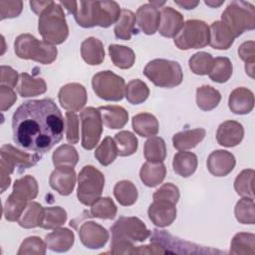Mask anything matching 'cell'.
<instances>
[{
    "label": "cell",
    "instance_id": "cell-1",
    "mask_svg": "<svg viewBox=\"0 0 255 255\" xmlns=\"http://www.w3.org/2000/svg\"><path fill=\"white\" fill-rule=\"evenodd\" d=\"M64 128L63 115L51 99L26 101L12 117L16 145L37 153H45L58 143Z\"/></svg>",
    "mask_w": 255,
    "mask_h": 255
},
{
    "label": "cell",
    "instance_id": "cell-2",
    "mask_svg": "<svg viewBox=\"0 0 255 255\" xmlns=\"http://www.w3.org/2000/svg\"><path fill=\"white\" fill-rule=\"evenodd\" d=\"M121 12V7L116 1H80L77 2L74 17L83 28H108L118 22Z\"/></svg>",
    "mask_w": 255,
    "mask_h": 255
},
{
    "label": "cell",
    "instance_id": "cell-3",
    "mask_svg": "<svg viewBox=\"0 0 255 255\" xmlns=\"http://www.w3.org/2000/svg\"><path fill=\"white\" fill-rule=\"evenodd\" d=\"M38 30L43 41L52 45H59L66 41L69 35V27L60 3L53 1L39 15Z\"/></svg>",
    "mask_w": 255,
    "mask_h": 255
},
{
    "label": "cell",
    "instance_id": "cell-4",
    "mask_svg": "<svg viewBox=\"0 0 255 255\" xmlns=\"http://www.w3.org/2000/svg\"><path fill=\"white\" fill-rule=\"evenodd\" d=\"M0 175H1V191L4 192L11 183L10 174L15 167L21 170L34 166L42 157L41 153H29L22 151L11 144H4L0 149Z\"/></svg>",
    "mask_w": 255,
    "mask_h": 255
},
{
    "label": "cell",
    "instance_id": "cell-5",
    "mask_svg": "<svg viewBox=\"0 0 255 255\" xmlns=\"http://www.w3.org/2000/svg\"><path fill=\"white\" fill-rule=\"evenodd\" d=\"M15 54L25 60H33L43 65L53 63L58 55L55 45L39 41L31 34H21L14 42Z\"/></svg>",
    "mask_w": 255,
    "mask_h": 255
},
{
    "label": "cell",
    "instance_id": "cell-6",
    "mask_svg": "<svg viewBox=\"0 0 255 255\" xmlns=\"http://www.w3.org/2000/svg\"><path fill=\"white\" fill-rule=\"evenodd\" d=\"M221 22L234 38L255 28V7L249 2L232 1L221 15Z\"/></svg>",
    "mask_w": 255,
    "mask_h": 255
},
{
    "label": "cell",
    "instance_id": "cell-7",
    "mask_svg": "<svg viewBox=\"0 0 255 255\" xmlns=\"http://www.w3.org/2000/svg\"><path fill=\"white\" fill-rule=\"evenodd\" d=\"M143 75L160 88H174L180 85L183 79L180 65L175 61L166 59L149 61L143 69Z\"/></svg>",
    "mask_w": 255,
    "mask_h": 255
},
{
    "label": "cell",
    "instance_id": "cell-8",
    "mask_svg": "<svg viewBox=\"0 0 255 255\" xmlns=\"http://www.w3.org/2000/svg\"><path fill=\"white\" fill-rule=\"evenodd\" d=\"M104 186V174L95 166L86 165L78 175L77 197L82 204L92 205L101 197Z\"/></svg>",
    "mask_w": 255,
    "mask_h": 255
},
{
    "label": "cell",
    "instance_id": "cell-9",
    "mask_svg": "<svg viewBox=\"0 0 255 255\" xmlns=\"http://www.w3.org/2000/svg\"><path fill=\"white\" fill-rule=\"evenodd\" d=\"M209 44V27L201 20H187L174 37V45L179 50L204 48Z\"/></svg>",
    "mask_w": 255,
    "mask_h": 255
},
{
    "label": "cell",
    "instance_id": "cell-10",
    "mask_svg": "<svg viewBox=\"0 0 255 255\" xmlns=\"http://www.w3.org/2000/svg\"><path fill=\"white\" fill-rule=\"evenodd\" d=\"M92 87L95 94L105 101L119 102L126 95L125 80L112 71H103L94 75Z\"/></svg>",
    "mask_w": 255,
    "mask_h": 255
},
{
    "label": "cell",
    "instance_id": "cell-11",
    "mask_svg": "<svg viewBox=\"0 0 255 255\" xmlns=\"http://www.w3.org/2000/svg\"><path fill=\"white\" fill-rule=\"evenodd\" d=\"M150 241L158 242L165 253H175V254H213V253H224L219 250H214L210 248H204L196 244L181 240L176 238L164 230H153L150 234Z\"/></svg>",
    "mask_w": 255,
    "mask_h": 255
},
{
    "label": "cell",
    "instance_id": "cell-12",
    "mask_svg": "<svg viewBox=\"0 0 255 255\" xmlns=\"http://www.w3.org/2000/svg\"><path fill=\"white\" fill-rule=\"evenodd\" d=\"M112 239H123L131 242H142L146 240L151 231L145 224L134 216H122L111 227Z\"/></svg>",
    "mask_w": 255,
    "mask_h": 255
},
{
    "label": "cell",
    "instance_id": "cell-13",
    "mask_svg": "<svg viewBox=\"0 0 255 255\" xmlns=\"http://www.w3.org/2000/svg\"><path fill=\"white\" fill-rule=\"evenodd\" d=\"M82 128V146L87 149H93L100 141L103 132V122L98 109L88 107L81 114Z\"/></svg>",
    "mask_w": 255,
    "mask_h": 255
},
{
    "label": "cell",
    "instance_id": "cell-14",
    "mask_svg": "<svg viewBox=\"0 0 255 255\" xmlns=\"http://www.w3.org/2000/svg\"><path fill=\"white\" fill-rule=\"evenodd\" d=\"M62 108L71 112L82 110L87 104L88 96L86 88L79 83H69L63 86L58 94Z\"/></svg>",
    "mask_w": 255,
    "mask_h": 255
},
{
    "label": "cell",
    "instance_id": "cell-15",
    "mask_svg": "<svg viewBox=\"0 0 255 255\" xmlns=\"http://www.w3.org/2000/svg\"><path fill=\"white\" fill-rule=\"evenodd\" d=\"M79 237L81 242L89 249L103 248L109 240V232L102 225L87 221L82 224L79 229Z\"/></svg>",
    "mask_w": 255,
    "mask_h": 255
},
{
    "label": "cell",
    "instance_id": "cell-16",
    "mask_svg": "<svg viewBox=\"0 0 255 255\" xmlns=\"http://www.w3.org/2000/svg\"><path fill=\"white\" fill-rule=\"evenodd\" d=\"M207 168L214 176L228 175L236 164V159L233 153L224 149H217L212 151L207 158Z\"/></svg>",
    "mask_w": 255,
    "mask_h": 255
},
{
    "label": "cell",
    "instance_id": "cell-17",
    "mask_svg": "<svg viewBox=\"0 0 255 255\" xmlns=\"http://www.w3.org/2000/svg\"><path fill=\"white\" fill-rule=\"evenodd\" d=\"M175 205L168 201L153 200L147 210L149 220L157 227L169 226L176 218Z\"/></svg>",
    "mask_w": 255,
    "mask_h": 255
},
{
    "label": "cell",
    "instance_id": "cell-18",
    "mask_svg": "<svg viewBox=\"0 0 255 255\" xmlns=\"http://www.w3.org/2000/svg\"><path fill=\"white\" fill-rule=\"evenodd\" d=\"M159 12V34L166 38H174L179 33L184 24L182 14L169 6L161 8Z\"/></svg>",
    "mask_w": 255,
    "mask_h": 255
},
{
    "label": "cell",
    "instance_id": "cell-19",
    "mask_svg": "<svg viewBox=\"0 0 255 255\" xmlns=\"http://www.w3.org/2000/svg\"><path fill=\"white\" fill-rule=\"evenodd\" d=\"M244 136L243 126L236 121H226L217 128L216 140L225 147H233L238 145Z\"/></svg>",
    "mask_w": 255,
    "mask_h": 255
},
{
    "label": "cell",
    "instance_id": "cell-20",
    "mask_svg": "<svg viewBox=\"0 0 255 255\" xmlns=\"http://www.w3.org/2000/svg\"><path fill=\"white\" fill-rule=\"evenodd\" d=\"M135 19L136 24L144 34L153 35L158 30L160 12L155 6L150 3H145L138 7Z\"/></svg>",
    "mask_w": 255,
    "mask_h": 255
},
{
    "label": "cell",
    "instance_id": "cell-21",
    "mask_svg": "<svg viewBox=\"0 0 255 255\" xmlns=\"http://www.w3.org/2000/svg\"><path fill=\"white\" fill-rule=\"evenodd\" d=\"M76 176L74 168H55L49 177V183L59 194L67 196L70 195L75 188Z\"/></svg>",
    "mask_w": 255,
    "mask_h": 255
},
{
    "label": "cell",
    "instance_id": "cell-22",
    "mask_svg": "<svg viewBox=\"0 0 255 255\" xmlns=\"http://www.w3.org/2000/svg\"><path fill=\"white\" fill-rule=\"evenodd\" d=\"M228 107L236 115L249 114L254 108L253 92L244 87L234 89L229 95Z\"/></svg>",
    "mask_w": 255,
    "mask_h": 255
},
{
    "label": "cell",
    "instance_id": "cell-23",
    "mask_svg": "<svg viewBox=\"0 0 255 255\" xmlns=\"http://www.w3.org/2000/svg\"><path fill=\"white\" fill-rule=\"evenodd\" d=\"M74 232L68 228H56L45 237L47 248L54 252H67L74 244Z\"/></svg>",
    "mask_w": 255,
    "mask_h": 255
},
{
    "label": "cell",
    "instance_id": "cell-24",
    "mask_svg": "<svg viewBox=\"0 0 255 255\" xmlns=\"http://www.w3.org/2000/svg\"><path fill=\"white\" fill-rule=\"evenodd\" d=\"M104 126L112 129L123 128L128 121V113L120 106H103L98 108Z\"/></svg>",
    "mask_w": 255,
    "mask_h": 255
},
{
    "label": "cell",
    "instance_id": "cell-25",
    "mask_svg": "<svg viewBox=\"0 0 255 255\" xmlns=\"http://www.w3.org/2000/svg\"><path fill=\"white\" fill-rule=\"evenodd\" d=\"M81 56L88 65L97 66L102 64L105 60L103 43L95 37L87 38L81 44Z\"/></svg>",
    "mask_w": 255,
    "mask_h": 255
},
{
    "label": "cell",
    "instance_id": "cell-26",
    "mask_svg": "<svg viewBox=\"0 0 255 255\" xmlns=\"http://www.w3.org/2000/svg\"><path fill=\"white\" fill-rule=\"evenodd\" d=\"M234 37L221 21L213 22L209 27V45L216 50H227L233 42Z\"/></svg>",
    "mask_w": 255,
    "mask_h": 255
},
{
    "label": "cell",
    "instance_id": "cell-27",
    "mask_svg": "<svg viewBox=\"0 0 255 255\" xmlns=\"http://www.w3.org/2000/svg\"><path fill=\"white\" fill-rule=\"evenodd\" d=\"M17 91L22 98L35 97L44 94L47 91V85L42 78H34L27 73H21Z\"/></svg>",
    "mask_w": 255,
    "mask_h": 255
},
{
    "label": "cell",
    "instance_id": "cell-28",
    "mask_svg": "<svg viewBox=\"0 0 255 255\" xmlns=\"http://www.w3.org/2000/svg\"><path fill=\"white\" fill-rule=\"evenodd\" d=\"M131 126L135 133L142 137L154 136L159 128L157 119L149 113H140L133 116Z\"/></svg>",
    "mask_w": 255,
    "mask_h": 255
},
{
    "label": "cell",
    "instance_id": "cell-29",
    "mask_svg": "<svg viewBox=\"0 0 255 255\" xmlns=\"http://www.w3.org/2000/svg\"><path fill=\"white\" fill-rule=\"evenodd\" d=\"M166 174V167L162 162L146 161L139 170L140 180L148 187H154L160 184Z\"/></svg>",
    "mask_w": 255,
    "mask_h": 255
},
{
    "label": "cell",
    "instance_id": "cell-30",
    "mask_svg": "<svg viewBox=\"0 0 255 255\" xmlns=\"http://www.w3.org/2000/svg\"><path fill=\"white\" fill-rule=\"evenodd\" d=\"M198 160L195 153L190 151H179L174 154L172 160L173 171L181 177H189L197 168Z\"/></svg>",
    "mask_w": 255,
    "mask_h": 255
},
{
    "label": "cell",
    "instance_id": "cell-31",
    "mask_svg": "<svg viewBox=\"0 0 255 255\" xmlns=\"http://www.w3.org/2000/svg\"><path fill=\"white\" fill-rule=\"evenodd\" d=\"M205 136V129L198 128L193 129H186L175 133L172 136V144L178 150H186L195 147L203 140Z\"/></svg>",
    "mask_w": 255,
    "mask_h": 255
},
{
    "label": "cell",
    "instance_id": "cell-32",
    "mask_svg": "<svg viewBox=\"0 0 255 255\" xmlns=\"http://www.w3.org/2000/svg\"><path fill=\"white\" fill-rule=\"evenodd\" d=\"M135 15L133 12L128 9H123L118 22L115 25L114 33L116 38L120 40L128 41L133 34H136L135 29Z\"/></svg>",
    "mask_w": 255,
    "mask_h": 255
},
{
    "label": "cell",
    "instance_id": "cell-33",
    "mask_svg": "<svg viewBox=\"0 0 255 255\" xmlns=\"http://www.w3.org/2000/svg\"><path fill=\"white\" fill-rule=\"evenodd\" d=\"M52 160L56 168L73 169L79 160L77 149L71 144H62L53 152Z\"/></svg>",
    "mask_w": 255,
    "mask_h": 255
},
{
    "label": "cell",
    "instance_id": "cell-34",
    "mask_svg": "<svg viewBox=\"0 0 255 255\" xmlns=\"http://www.w3.org/2000/svg\"><path fill=\"white\" fill-rule=\"evenodd\" d=\"M109 54L114 65L120 69H129L135 62L134 52L127 46L112 44L109 46Z\"/></svg>",
    "mask_w": 255,
    "mask_h": 255
},
{
    "label": "cell",
    "instance_id": "cell-35",
    "mask_svg": "<svg viewBox=\"0 0 255 255\" xmlns=\"http://www.w3.org/2000/svg\"><path fill=\"white\" fill-rule=\"evenodd\" d=\"M38 182L35 177H33L32 175H25L15 180L13 184L12 194L28 202L36 198V196L38 195Z\"/></svg>",
    "mask_w": 255,
    "mask_h": 255
},
{
    "label": "cell",
    "instance_id": "cell-36",
    "mask_svg": "<svg viewBox=\"0 0 255 255\" xmlns=\"http://www.w3.org/2000/svg\"><path fill=\"white\" fill-rule=\"evenodd\" d=\"M44 218V207L35 201H31L26 206L22 215L18 219V224L26 229L41 226Z\"/></svg>",
    "mask_w": 255,
    "mask_h": 255
},
{
    "label": "cell",
    "instance_id": "cell-37",
    "mask_svg": "<svg viewBox=\"0 0 255 255\" xmlns=\"http://www.w3.org/2000/svg\"><path fill=\"white\" fill-rule=\"evenodd\" d=\"M221 101L220 93L211 86L204 85L196 89V104L202 111L215 109Z\"/></svg>",
    "mask_w": 255,
    "mask_h": 255
},
{
    "label": "cell",
    "instance_id": "cell-38",
    "mask_svg": "<svg viewBox=\"0 0 255 255\" xmlns=\"http://www.w3.org/2000/svg\"><path fill=\"white\" fill-rule=\"evenodd\" d=\"M229 253L233 255H254L255 235L245 232L235 234L231 241Z\"/></svg>",
    "mask_w": 255,
    "mask_h": 255
},
{
    "label": "cell",
    "instance_id": "cell-39",
    "mask_svg": "<svg viewBox=\"0 0 255 255\" xmlns=\"http://www.w3.org/2000/svg\"><path fill=\"white\" fill-rule=\"evenodd\" d=\"M143 155L147 161L162 162L166 157V145L159 136H150L143 146Z\"/></svg>",
    "mask_w": 255,
    "mask_h": 255
},
{
    "label": "cell",
    "instance_id": "cell-40",
    "mask_svg": "<svg viewBox=\"0 0 255 255\" xmlns=\"http://www.w3.org/2000/svg\"><path fill=\"white\" fill-rule=\"evenodd\" d=\"M114 195L121 205L130 206L137 200L138 192L131 181L121 180L114 187Z\"/></svg>",
    "mask_w": 255,
    "mask_h": 255
},
{
    "label": "cell",
    "instance_id": "cell-41",
    "mask_svg": "<svg viewBox=\"0 0 255 255\" xmlns=\"http://www.w3.org/2000/svg\"><path fill=\"white\" fill-rule=\"evenodd\" d=\"M114 140L117 146L118 154L121 156H129L133 154L138 146L136 136L128 130H122L116 133Z\"/></svg>",
    "mask_w": 255,
    "mask_h": 255
},
{
    "label": "cell",
    "instance_id": "cell-42",
    "mask_svg": "<svg viewBox=\"0 0 255 255\" xmlns=\"http://www.w3.org/2000/svg\"><path fill=\"white\" fill-rule=\"evenodd\" d=\"M233 71V66L231 61L226 57H217L213 59L212 68L208 74L210 80L215 83H226Z\"/></svg>",
    "mask_w": 255,
    "mask_h": 255
},
{
    "label": "cell",
    "instance_id": "cell-43",
    "mask_svg": "<svg viewBox=\"0 0 255 255\" xmlns=\"http://www.w3.org/2000/svg\"><path fill=\"white\" fill-rule=\"evenodd\" d=\"M126 98L131 105H138L145 102L149 96L147 85L139 79H134L128 82L126 86Z\"/></svg>",
    "mask_w": 255,
    "mask_h": 255
},
{
    "label": "cell",
    "instance_id": "cell-44",
    "mask_svg": "<svg viewBox=\"0 0 255 255\" xmlns=\"http://www.w3.org/2000/svg\"><path fill=\"white\" fill-rule=\"evenodd\" d=\"M117 211V205L111 197H100L91 205L90 216L101 219H114Z\"/></svg>",
    "mask_w": 255,
    "mask_h": 255
},
{
    "label": "cell",
    "instance_id": "cell-45",
    "mask_svg": "<svg viewBox=\"0 0 255 255\" xmlns=\"http://www.w3.org/2000/svg\"><path fill=\"white\" fill-rule=\"evenodd\" d=\"M117 155V146L114 138L111 136H106L95 150V157L104 166H108L114 162Z\"/></svg>",
    "mask_w": 255,
    "mask_h": 255
},
{
    "label": "cell",
    "instance_id": "cell-46",
    "mask_svg": "<svg viewBox=\"0 0 255 255\" xmlns=\"http://www.w3.org/2000/svg\"><path fill=\"white\" fill-rule=\"evenodd\" d=\"M234 214L239 223L254 224L255 223L254 198L242 197L235 205Z\"/></svg>",
    "mask_w": 255,
    "mask_h": 255
},
{
    "label": "cell",
    "instance_id": "cell-47",
    "mask_svg": "<svg viewBox=\"0 0 255 255\" xmlns=\"http://www.w3.org/2000/svg\"><path fill=\"white\" fill-rule=\"evenodd\" d=\"M67 221V212L60 206L45 207L44 218L41 224V228L44 229H56L62 226Z\"/></svg>",
    "mask_w": 255,
    "mask_h": 255
},
{
    "label": "cell",
    "instance_id": "cell-48",
    "mask_svg": "<svg viewBox=\"0 0 255 255\" xmlns=\"http://www.w3.org/2000/svg\"><path fill=\"white\" fill-rule=\"evenodd\" d=\"M188 65L195 75H208L213 65V57L206 52H197L190 57Z\"/></svg>",
    "mask_w": 255,
    "mask_h": 255
},
{
    "label": "cell",
    "instance_id": "cell-49",
    "mask_svg": "<svg viewBox=\"0 0 255 255\" xmlns=\"http://www.w3.org/2000/svg\"><path fill=\"white\" fill-rule=\"evenodd\" d=\"M253 169H244L242 170L234 181V189L236 193L242 197H251L254 198L253 194V178H254Z\"/></svg>",
    "mask_w": 255,
    "mask_h": 255
},
{
    "label": "cell",
    "instance_id": "cell-50",
    "mask_svg": "<svg viewBox=\"0 0 255 255\" xmlns=\"http://www.w3.org/2000/svg\"><path fill=\"white\" fill-rule=\"evenodd\" d=\"M27 205V201L22 200L11 193L6 199L3 207V214L5 219L8 221H18Z\"/></svg>",
    "mask_w": 255,
    "mask_h": 255
},
{
    "label": "cell",
    "instance_id": "cell-51",
    "mask_svg": "<svg viewBox=\"0 0 255 255\" xmlns=\"http://www.w3.org/2000/svg\"><path fill=\"white\" fill-rule=\"evenodd\" d=\"M47 245L40 237L38 236H30L26 238L20 245V248L17 252L18 255H45L46 254Z\"/></svg>",
    "mask_w": 255,
    "mask_h": 255
},
{
    "label": "cell",
    "instance_id": "cell-52",
    "mask_svg": "<svg viewBox=\"0 0 255 255\" xmlns=\"http://www.w3.org/2000/svg\"><path fill=\"white\" fill-rule=\"evenodd\" d=\"M238 55L245 62V71L251 78L254 77L255 64V43L254 41H246L238 48Z\"/></svg>",
    "mask_w": 255,
    "mask_h": 255
},
{
    "label": "cell",
    "instance_id": "cell-53",
    "mask_svg": "<svg viewBox=\"0 0 255 255\" xmlns=\"http://www.w3.org/2000/svg\"><path fill=\"white\" fill-rule=\"evenodd\" d=\"M179 189L176 185L171 182L164 183L161 185L153 194V200H163L176 204L179 199Z\"/></svg>",
    "mask_w": 255,
    "mask_h": 255
},
{
    "label": "cell",
    "instance_id": "cell-54",
    "mask_svg": "<svg viewBox=\"0 0 255 255\" xmlns=\"http://www.w3.org/2000/svg\"><path fill=\"white\" fill-rule=\"evenodd\" d=\"M66 138L69 143L75 144L79 141V117L75 112L66 113Z\"/></svg>",
    "mask_w": 255,
    "mask_h": 255
},
{
    "label": "cell",
    "instance_id": "cell-55",
    "mask_svg": "<svg viewBox=\"0 0 255 255\" xmlns=\"http://www.w3.org/2000/svg\"><path fill=\"white\" fill-rule=\"evenodd\" d=\"M23 8L22 1H0V19L15 18L20 15Z\"/></svg>",
    "mask_w": 255,
    "mask_h": 255
},
{
    "label": "cell",
    "instance_id": "cell-56",
    "mask_svg": "<svg viewBox=\"0 0 255 255\" xmlns=\"http://www.w3.org/2000/svg\"><path fill=\"white\" fill-rule=\"evenodd\" d=\"M19 82L18 73L9 66H1V77L0 84L1 86H6L11 89L17 87Z\"/></svg>",
    "mask_w": 255,
    "mask_h": 255
},
{
    "label": "cell",
    "instance_id": "cell-57",
    "mask_svg": "<svg viewBox=\"0 0 255 255\" xmlns=\"http://www.w3.org/2000/svg\"><path fill=\"white\" fill-rule=\"evenodd\" d=\"M133 242L123 239H112L111 251L112 254H134Z\"/></svg>",
    "mask_w": 255,
    "mask_h": 255
},
{
    "label": "cell",
    "instance_id": "cell-58",
    "mask_svg": "<svg viewBox=\"0 0 255 255\" xmlns=\"http://www.w3.org/2000/svg\"><path fill=\"white\" fill-rule=\"evenodd\" d=\"M16 101L17 96L13 89L6 86H0V109L2 112L9 110Z\"/></svg>",
    "mask_w": 255,
    "mask_h": 255
},
{
    "label": "cell",
    "instance_id": "cell-59",
    "mask_svg": "<svg viewBox=\"0 0 255 255\" xmlns=\"http://www.w3.org/2000/svg\"><path fill=\"white\" fill-rule=\"evenodd\" d=\"M53 1H30L31 10L35 13L40 15Z\"/></svg>",
    "mask_w": 255,
    "mask_h": 255
},
{
    "label": "cell",
    "instance_id": "cell-60",
    "mask_svg": "<svg viewBox=\"0 0 255 255\" xmlns=\"http://www.w3.org/2000/svg\"><path fill=\"white\" fill-rule=\"evenodd\" d=\"M174 3L178 6H180L181 8H184L186 10H190V9H194L199 4V1H189V0L177 1V0H175Z\"/></svg>",
    "mask_w": 255,
    "mask_h": 255
},
{
    "label": "cell",
    "instance_id": "cell-61",
    "mask_svg": "<svg viewBox=\"0 0 255 255\" xmlns=\"http://www.w3.org/2000/svg\"><path fill=\"white\" fill-rule=\"evenodd\" d=\"M61 6H64L70 14H75L77 9V2L76 1H61Z\"/></svg>",
    "mask_w": 255,
    "mask_h": 255
},
{
    "label": "cell",
    "instance_id": "cell-62",
    "mask_svg": "<svg viewBox=\"0 0 255 255\" xmlns=\"http://www.w3.org/2000/svg\"><path fill=\"white\" fill-rule=\"evenodd\" d=\"M223 3H224V0L223 1H205V4L212 8H217V7L221 6Z\"/></svg>",
    "mask_w": 255,
    "mask_h": 255
}]
</instances>
